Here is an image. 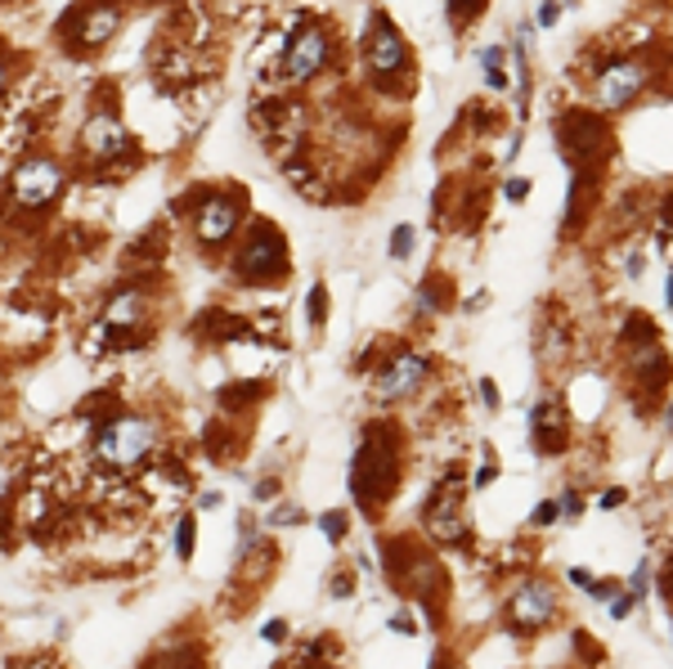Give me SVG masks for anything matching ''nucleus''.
<instances>
[{
	"label": "nucleus",
	"mask_w": 673,
	"mask_h": 669,
	"mask_svg": "<svg viewBox=\"0 0 673 669\" xmlns=\"http://www.w3.org/2000/svg\"><path fill=\"white\" fill-rule=\"evenodd\" d=\"M418 311L436 315V288H423V292H418Z\"/></svg>",
	"instance_id": "58836bf2"
},
{
	"label": "nucleus",
	"mask_w": 673,
	"mask_h": 669,
	"mask_svg": "<svg viewBox=\"0 0 673 669\" xmlns=\"http://www.w3.org/2000/svg\"><path fill=\"white\" fill-rule=\"evenodd\" d=\"M669 230H673V207H669Z\"/></svg>",
	"instance_id": "de8ad7c7"
},
{
	"label": "nucleus",
	"mask_w": 673,
	"mask_h": 669,
	"mask_svg": "<svg viewBox=\"0 0 673 669\" xmlns=\"http://www.w3.org/2000/svg\"><path fill=\"white\" fill-rule=\"evenodd\" d=\"M319 531H323L332 544H342V539H346V512H323V516H319Z\"/></svg>",
	"instance_id": "4be33fe9"
},
{
	"label": "nucleus",
	"mask_w": 673,
	"mask_h": 669,
	"mask_svg": "<svg viewBox=\"0 0 673 669\" xmlns=\"http://www.w3.org/2000/svg\"><path fill=\"white\" fill-rule=\"evenodd\" d=\"M556 131H561V144L571 148V158L579 167H588V158L602 154V144H607V126L597 122V118H588V113H571Z\"/></svg>",
	"instance_id": "ddd939ff"
},
{
	"label": "nucleus",
	"mask_w": 673,
	"mask_h": 669,
	"mask_svg": "<svg viewBox=\"0 0 673 669\" xmlns=\"http://www.w3.org/2000/svg\"><path fill=\"white\" fill-rule=\"evenodd\" d=\"M364 63H368L372 77H382V82L387 77H400V72L408 68V41H404L400 27L387 14L372 19V27L364 36Z\"/></svg>",
	"instance_id": "1a4fd4ad"
},
{
	"label": "nucleus",
	"mask_w": 673,
	"mask_h": 669,
	"mask_svg": "<svg viewBox=\"0 0 673 669\" xmlns=\"http://www.w3.org/2000/svg\"><path fill=\"white\" fill-rule=\"evenodd\" d=\"M530 436H535V450H539L543 459H552V454L566 450V414H561L556 400H539L535 418H530Z\"/></svg>",
	"instance_id": "2eb2a0df"
},
{
	"label": "nucleus",
	"mask_w": 673,
	"mask_h": 669,
	"mask_svg": "<svg viewBox=\"0 0 673 669\" xmlns=\"http://www.w3.org/2000/svg\"><path fill=\"white\" fill-rule=\"evenodd\" d=\"M395 476H400L395 454H391V450H382L378 436H368V440L359 445L355 463H351V486H355L359 508H378L382 499H391V490H395Z\"/></svg>",
	"instance_id": "7ed1b4c3"
},
{
	"label": "nucleus",
	"mask_w": 673,
	"mask_h": 669,
	"mask_svg": "<svg viewBox=\"0 0 673 669\" xmlns=\"http://www.w3.org/2000/svg\"><path fill=\"white\" fill-rule=\"evenodd\" d=\"M5 82H10V68H5V59H0V90H5Z\"/></svg>",
	"instance_id": "49530a36"
},
{
	"label": "nucleus",
	"mask_w": 673,
	"mask_h": 669,
	"mask_svg": "<svg viewBox=\"0 0 673 669\" xmlns=\"http://www.w3.org/2000/svg\"><path fill=\"white\" fill-rule=\"evenodd\" d=\"M252 495H256V499H260V503H270V499H274V495H279V481H260V486H256V490H252Z\"/></svg>",
	"instance_id": "4c0bfd02"
},
{
	"label": "nucleus",
	"mask_w": 673,
	"mask_h": 669,
	"mask_svg": "<svg viewBox=\"0 0 673 669\" xmlns=\"http://www.w3.org/2000/svg\"><path fill=\"white\" fill-rule=\"evenodd\" d=\"M144 315H148V302H144V292H118L108 302V311H103V324L112 328V332H131L135 324H144Z\"/></svg>",
	"instance_id": "f3484780"
},
{
	"label": "nucleus",
	"mask_w": 673,
	"mask_h": 669,
	"mask_svg": "<svg viewBox=\"0 0 673 669\" xmlns=\"http://www.w3.org/2000/svg\"><path fill=\"white\" fill-rule=\"evenodd\" d=\"M82 144H86V154L95 158V162H108V158H122L126 148H131V135L122 131V122L118 118H90L86 122V131H82Z\"/></svg>",
	"instance_id": "4468645a"
},
{
	"label": "nucleus",
	"mask_w": 673,
	"mask_h": 669,
	"mask_svg": "<svg viewBox=\"0 0 673 669\" xmlns=\"http://www.w3.org/2000/svg\"><path fill=\"white\" fill-rule=\"evenodd\" d=\"M449 10H454V19H472L485 10V0H449Z\"/></svg>",
	"instance_id": "2f4dec72"
},
{
	"label": "nucleus",
	"mask_w": 673,
	"mask_h": 669,
	"mask_svg": "<svg viewBox=\"0 0 673 669\" xmlns=\"http://www.w3.org/2000/svg\"><path fill=\"white\" fill-rule=\"evenodd\" d=\"M198 508H207V512H211V508H220V495H203V499H198Z\"/></svg>",
	"instance_id": "37998d69"
},
{
	"label": "nucleus",
	"mask_w": 673,
	"mask_h": 669,
	"mask_svg": "<svg viewBox=\"0 0 673 669\" xmlns=\"http://www.w3.org/2000/svg\"><path fill=\"white\" fill-rule=\"evenodd\" d=\"M234 270H238V279H247V283H274V279H283V270H287L283 234H279L274 226H256L252 239L243 243V256L234 261Z\"/></svg>",
	"instance_id": "423d86ee"
},
{
	"label": "nucleus",
	"mask_w": 673,
	"mask_h": 669,
	"mask_svg": "<svg viewBox=\"0 0 673 669\" xmlns=\"http://www.w3.org/2000/svg\"><path fill=\"white\" fill-rule=\"evenodd\" d=\"M260 638H266V643H283L287 638V624L283 620H270L266 629H260Z\"/></svg>",
	"instance_id": "72a5a7b5"
},
{
	"label": "nucleus",
	"mask_w": 673,
	"mask_h": 669,
	"mask_svg": "<svg viewBox=\"0 0 673 669\" xmlns=\"http://www.w3.org/2000/svg\"><path fill=\"white\" fill-rule=\"evenodd\" d=\"M5 490H10V476H5V467H0V499H5Z\"/></svg>",
	"instance_id": "a18cd8bd"
},
{
	"label": "nucleus",
	"mask_w": 673,
	"mask_h": 669,
	"mask_svg": "<svg viewBox=\"0 0 673 669\" xmlns=\"http://www.w3.org/2000/svg\"><path fill=\"white\" fill-rule=\"evenodd\" d=\"M494 476H499V467H494V463H485V467L476 472V486L485 490V486H490V481H494Z\"/></svg>",
	"instance_id": "ea45409f"
},
{
	"label": "nucleus",
	"mask_w": 673,
	"mask_h": 669,
	"mask_svg": "<svg viewBox=\"0 0 673 669\" xmlns=\"http://www.w3.org/2000/svg\"><path fill=\"white\" fill-rule=\"evenodd\" d=\"M647 86H651V63L647 59H638V54L611 59L592 77V104L602 108V113H620V108H628Z\"/></svg>",
	"instance_id": "f03ea898"
},
{
	"label": "nucleus",
	"mask_w": 673,
	"mask_h": 669,
	"mask_svg": "<svg viewBox=\"0 0 673 669\" xmlns=\"http://www.w3.org/2000/svg\"><path fill=\"white\" fill-rule=\"evenodd\" d=\"M194 226H198V243L203 247H224L238 234V226H243V207L230 194H211V198H203Z\"/></svg>",
	"instance_id": "9d476101"
},
{
	"label": "nucleus",
	"mask_w": 673,
	"mask_h": 669,
	"mask_svg": "<svg viewBox=\"0 0 673 669\" xmlns=\"http://www.w3.org/2000/svg\"><path fill=\"white\" fill-rule=\"evenodd\" d=\"M620 503H624V490H611V495L602 499V508H620Z\"/></svg>",
	"instance_id": "a19ab883"
},
{
	"label": "nucleus",
	"mask_w": 673,
	"mask_h": 669,
	"mask_svg": "<svg viewBox=\"0 0 673 669\" xmlns=\"http://www.w3.org/2000/svg\"><path fill=\"white\" fill-rule=\"evenodd\" d=\"M328 59H332V41H328V27L323 23H302L296 27V36L287 41V50H283V77L287 82H315L319 72L328 68Z\"/></svg>",
	"instance_id": "0eeeda50"
},
{
	"label": "nucleus",
	"mask_w": 673,
	"mask_h": 669,
	"mask_svg": "<svg viewBox=\"0 0 673 669\" xmlns=\"http://www.w3.org/2000/svg\"><path fill=\"white\" fill-rule=\"evenodd\" d=\"M118 23H122V10L118 5H86L77 19L68 23V36L77 41L82 50H95V46H103L112 32H118Z\"/></svg>",
	"instance_id": "f8f14e48"
},
{
	"label": "nucleus",
	"mask_w": 673,
	"mask_h": 669,
	"mask_svg": "<svg viewBox=\"0 0 673 669\" xmlns=\"http://www.w3.org/2000/svg\"><path fill=\"white\" fill-rule=\"evenodd\" d=\"M628 588L638 593V598H647V593H651V567L647 562H638V571L628 575Z\"/></svg>",
	"instance_id": "a878e982"
},
{
	"label": "nucleus",
	"mask_w": 673,
	"mask_h": 669,
	"mask_svg": "<svg viewBox=\"0 0 673 669\" xmlns=\"http://www.w3.org/2000/svg\"><path fill=\"white\" fill-rule=\"evenodd\" d=\"M571 584H579V588H588V584H592V575H588V571H571Z\"/></svg>",
	"instance_id": "79ce46f5"
},
{
	"label": "nucleus",
	"mask_w": 673,
	"mask_h": 669,
	"mask_svg": "<svg viewBox=\"0 0 673 669\" xmlns=\"http://www.w3.org/2000/svg\"><path fill=\"white\" fill-rule=\"evenodd\" d=\"M175 557L180 562H189L194 557V516H180L175 522Z\"/></svg>",
	"instance_id": "6ab92c4d"
},
{
	"label": "nucleus",
	"mask_w": 673,
	"mask_h": 669,
	"mask_svg": "<svg viewBox=\"0 0 673 669\" xmlns=\"http://www.w3.org/2000/svg\"><path fill=\"white\" fill-rule=\"evenodd\" d=\"M507 50L503 46H485L480 50V77H485V86H490L494 95H503L507 90Z\"/></svg>",
	"instance_id": "a211bd4d"
},
{
	"label": "nucleus",
	"mask_w": 673,
	"mask_h": 669,
	"mask_svg": "<svg viewBox=\"0 0 673 669\" xmlns=\"http://www.w3.org/2000/svg\"><path fill=\"white\" fill-rule=\"evenodd\" d=\"M664 302H669V306H673V275H669V279H664Z\"/></svg>",
	"instance_id": "c03bdc74"
},
{
	"label": "nucleus",
	"mask_w": 673,
	"mask_h": 669,
	"mask_svg": "<svg viewBox=\"0 0 673 669\" xmlns=\"http://www.w3.org/2000/svg\"><path fill=\"white\" fill-rule=\"evenodd\" d=\"M154 445H158V427H154V423H148V418H135V414H122V418H112V423L95 436V454H99V463L118 467V472H135V467L148 463Z\"/></svg>",
	"instance_id": "f257e3e1"
},
{
	"label": "nucleus",
	"mask_w": 673,
	"mask_h": 669,
	"mask_svg": "<svg viewBox=\"0 0 673 669\" xmlns=\"http://www.w3.org/2000/svg\"><path fill=\"white\" fill-rule=\"evenodd\" d=\"M256 544V522H238V548L247 552Z\"/></svg>",
	"instance_id": "c9c22d12"
},
{
	"label": "nucleus",
	"mask_w": 673,
	"mask_h": 669,
	"mask_svg": "<svg viewBox=\"0 0 673 669\" xmlns=\"http://www.w3.org/2000/svg\"><path fill=\"white\" fill-rule=\"evenodd\" d=\"M296 522H302V508H296V503H279L270 512V526H296Z\"/></svg>",
	"instance_id": "b1692460"
},
{
	"label": "nucleus",
	"mask_w": 673,
	"mask_h": 669,
	"mask_svg": "<svg viewBox=\"0 0 673 669\" xmlns=\"http://www.w3.org/2000/svg\"><path fill=\"white\" fill-rule=\"evenodd\" d=\"M503 198H507V203H521V198H530V180H526V175H512V180L503 184Z\"/></svg>",
	"instance_id": "393cba45"
},
{
	"label": "nucleus",
	"mask_w": 673,
	"mask_h": 669,
	"mask_svg": "<svg viewBox=\"0 0 673 669\" xmlns=\"http://www.w3.org/2000/svg\"><path fill=\"white\" fill-rule=\"evenodd\" d=\"M431 374V360L414 346H400L382 368H378V382H372V396H378L382 404H400L408 396H418L423 382Z\"/></svg>",
	"instance_id": "39448f33"
},
{
	"label": "nucleus",
	"mask_w": 673,
	"mask_h": 669,
	"mask_svg": "<svg viewBox=\"0 0 673 669\" xmlns=\"http://www.w3.org/2000/svg\"><path fill=\"white\" fill-rule=\"evenodd\" d=\"M391 629H395L400 638H414V634H418V624H414V616H408V611H395V616H391Z\"/></svg>",
	"instance_id": "c756f323"
},
{
	"label": "nucleus",
	"mask_w": 673,
	"mask_h": 669,
	"mask_svg": "<svg viewBox=\"0 0 673 669\" xmlns=\"http://www.w3.org/2000/svg\"><path fill=\"white\" fill-rule=\"evenodd\" d=\"M556 14H561V0H543L539 14H535V27H552V23H556Z\"/></svg>",
	"instance_id": "7c9ffc66"
},
{
	"label": "nucleus",
	"mask_w": 673,
	"mask_h": 669,
	"mask_svg": "<svg viewBox=\"0 0 673 669\" xmlns=\"http://www.w3.org/2000/svg\"><path fill=\"white\" fill-rule=\"evenodd\" d=\"M480 400H485V409H499V404H503V396H499L494 378H480Z\"/></svg>",
	"instance_id": "473e14b6"
},
{
	"label": "nucleus",
	"mask_w": 673,
	"mask_h": 669,
	"mask_svg": "<svg viewBox=\"0 0 673 669\" xmlns=\"http://www.w3.org/2000/svg\"><path fill=\"white\" fill-rule=\"evenodd\" d=\"M521 144H526V131H512V139H507V154H503V162H516Z\"/></svg>",
	"instance_id": "e433bc0d"
},
{
	"label": "nucleus",
	"mask_w": 673,
	"mask_h": 669,
	"mask_svg": "<svg viewBox=\"0 0 673 669\" xmlns=\"http://www.w3.org/2000/svg\"><path fill=\"white\" fill-rule=\"evenodd\" d=\"M306 315H310L315 328H323V319H328V288H323V283L310 288V296H306Z\"/></svg>",
	"instance_id": "412c9836"
},
{
	"label": "nucleus",
	"mask_w": 673,
	"mask_h": 669,
	"mask_svg": "<svg viewBox=\"0 0 673 669\" xmlns=\"http://www.w3.org/2000/svg\"><path fill=\"white\" fill-rule=\"evenodd\" d=\"M387 252H391V261H408V252H414V226H395Z\"/></svg>",
	"instance_id": "aec40b11"
},
{
	"label": "nucleus",
	"mask_w": 673,
	"mask_h": 669,
	"mask_svg": "<svg viewBox=\"0 0 673 669\" xmlns=\"http://www.w3.org/2000/svg\"><path fill=\"white\" fill-rule=\"evenodd\" d=\"M556 516H561V503H556V499H543V503L535 508V516H530V522H535V526H552Z\"/></svg>",
	"instance_id": "bb28decb"
},
{
	"label": "nucleus",
	"mask_w": 673,
	"mask_h": 669,
	"mask_svg": "<svg viewBox=\"0 0 673 669\" xmlns=\"http://www.w3.org/2000/svg\"><path fill=\"white\" fill-rule=\"evenodd\" d=\"M633 374H638V382H643L647 391H660V387L669 382V360H664V351H660L656 338H647V342L633 346Z\"/></svg>",
	"instance_id": "dca6fc26"
},
{
	"label": "nucleus",
	"mask_w": 673,
	"mask_h": 669,
	"mask_svg": "<svg viewBox=\"0 0 673 669\" xmlns=\"http://www.w3.org/2000/svg\"><path fill=\"white\" fill-rule=\"evenodd\" d=\"M427 531L440 544H463L467 539V516H463V490L440 486L427 503Z\"/></svg>",
	"instance_id": "9b49d317"
},
{
	"label": "nucleus",
	"mask_w": 673,
	"mask_h": 669,
	"mask_svg": "<svg viewBox=\"0 0 673 669\" xmlns=\"http://www.w3.org/2000/svg\"><path fill=\"white\" fill-rule=\"evenodd\" d=\"M638 603H643V598H638V593H633V588H620L615 598H611V616H615V620H628Z\"/></svg>",
	"instance_id": "5701e85b"
},
{
	"label": "nucleus",
	"mask_w": 673,
	"mask_h": 669,
	"mask_svg": "<svg viewBox=\"0 0 673 669\" xmlns=\"http://www.w3.org/2000/svg\"><path fill=\"white\" fill-rule=\"evenodd\" d=\"M63 190V167L54 158H23L10 175V198L23 211H41L59 198Z\"/></svg>",
	"instance_id": "20e7f679"
},
{
	"label": "nucleus",
	"mask_w": 673,
	"mask_h": 669,
	"mask_svg": "<svg viewBox=\"0 0 673 669\" xmlns=\"http://www.w3.org/2000/svg\"><path fill=\"white\" fill-rule=\"evenodd\" d=\"M556 503H561V512H566V516H579L584 512V499L579 495H561Z\"/></svg>",
	"instance_id": "f704fd0d"
},
{
	"label": "nucleus",
	"mask_w": 673,
	"mask_h": 669,
	"mask_svg": "<svg viewBox=\"0 0 673 669\" xmlns=\"http://www.w3.org/2000/svg\"><path fill=\"white\" fill-rule=\"evenodd\" d=\"M556 607H561V598L548 580H526V584H516L507 598V624L516 634H535V629H543L556 616Z\"/></svg>",
	"instance_id": "6e6552de"
},
{
	"label": "nucleus",
	"mask_w": 673,
	"mask_h": 669,
	"mask_svg": "<svg viewBox=\"0 0 673 669\" xmlns=\"http://www.w3.org/2000/svg\"><path fill=\"white\" fill-rule=\"evenodd\" d=\"M588 593H592L597 603H611L615 593H620V584H615V580H592V584H588Z\"/></svg>",
	"instance_id": "c85d7f7f"
},
{
	"label": "nucleus",
	"mask_w": 673,
	"mask_h": 669,
	"mask_svg": "<svg viewBox=\"0 0 673 669\" xmlns=\"http://www.w3.org/2000/svg\"><path fill=\"white\" fill-rule=\"evenodd\" d=\"M351 588H355V575H351V571H337L332 584H328L332 598H351Z\"/></svg>",
	"instance_id": "cd10ccee"
}]
</instances>
